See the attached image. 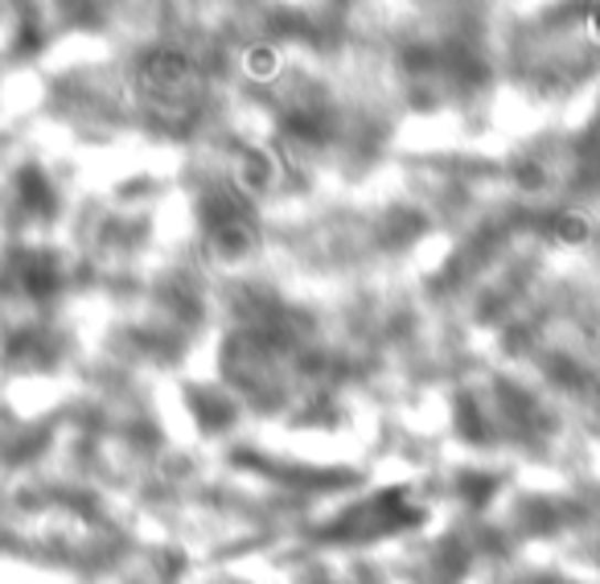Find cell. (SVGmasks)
Returning <instances> with one entry per match:
<instances>
[{"label": "cell", "instance_id": "cell-1", "mask_svg": "<svg viewBox=\"0 0 600 584\" xmlns=\"http://www.w3.org/2000/svg\"><path fill=\"white\" fill-rule=\"evenodd\" d=\"M547 231H551L559 243H585L588 240V223L580 219V214H551V219H547Z\"/></svg>", "mask_w": 600, "mask_h": 584}, {"label": "cell", "instance_id": "cell-2", "mask_svg": "<svg viewBox=\"0 0 600 584\" xmlns=\"http://www.w3.org/2000/svg\"><path fill=\"white\" fill-rule=\"evenodd\" d=\"M490 490H494V481L490 478H465V495H469L473 507H481V502L490 498Z\"/></svg>", "mask_w": 600, "mask_h": 584}]
</instances>
